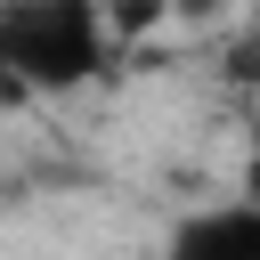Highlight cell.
<instances>
[{
    "label": "cell",
    "mask_w": 260,
    "mask_h": 260,
    "mask_svg": "<svg viewBox=\"0 0 260 260\" xmlns=\"http://www.w3.org/2000/svg\"><path fill=\"white\" fill-rule=\"evenodd\" d=\"M162 260H260V211H244V203L187 211V219L171 228Z\"/></svg>",
    "instance_id": "7a4b0ae2"
},
{
    "label": "cell",
    "mask_w": 260,
    "mask_h": 260,
    "mask_svg": "<svg viewBox=\"0 0 260 260\" xmlns=\"http://www.w3.org/2000/svg\"><path fill=\"white\" fill-rule=\"evenodd\" d=\"M236 203H244V211H260V146L244 154V187H236Z\"/></svg>",
    "instance_id": "3957f363"
},
{
    "label": "cell",
    "mask_w": 260,
    "mask_h": 260,
    "mask_svg": "<svg viewBox=\"0 0 260 260\" xmlns=\"http://www.w3.org/2000/svg\"><path fill=\"white\" fill-rule=\"evenodd\" d=\"M171 16H219V0H171Z\"/></svg>",
    "instance_id": "277c9868"
},
{
    "label": "cell",
    "mask_w": 260,
    "mask_h": 260,
    "mask_svg": "<svg viewBox=\"0 0 260 260\" xmlns=\"http://www.w3.org/2000/svg\"><path fill=\"white\" fill-rule=\"evenodd\" d=\"M106 73L98 0H0V98H65Z\"/></svg>",
    "instance_id": "6da1fadb"
}]
</instances>
